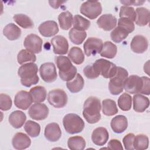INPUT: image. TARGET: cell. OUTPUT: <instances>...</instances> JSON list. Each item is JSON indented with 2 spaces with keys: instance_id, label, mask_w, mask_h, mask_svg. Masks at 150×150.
Returning <instances> with one entry per match:
<instances>
[{
  "instance_id": "681fc988",
  "label": "cell",
  "mask_w": 150,
  "mask_h": 150,
  "mask_svg": "<svg viewBox=\"0 0 150 150\" xmlns=\"http://www.w3.org/2000/svg\"><path fill=\"white\" fill-rule=\"evenodd\" d=\"M121 4H123L125 6H129V5H134V6H138L141 5L143 4L145 1H120Z\"/></svg>"
},
{
  "instance_id": "30bf717a",
  "label": "cell",
  "mask_w": 150,
  "mask_h": 150,
  "mask_svg": "<svg viewBox=\"0 0 150 150\" xmlns=\"http://www.w3.org/2000/svg\"><path fill=\"white\" fill-rule=\"evenodd\" d=\"M102 40L98 38L91 37L88 38L84 42L83 48L86 56H95L100 53L103 47Z\"/></svg>"
},
{
  "instance_id": "4fadbf2b",
  "label": "cell",
  "mask_w": 150,
  "mask_h": 150,
  "mask_svg": "<svg viewBox=\"0 0 150 150\" xmlns=\"http://www.w3.org/2000/svg\"><path fill=\"white\" fill-rule=\"evenodd\" d=\"M141 77L137 75H131L128 77L125 82L124 88L130 94H139L142 87Z\"/></svg>"
},
{
  "instance_id": "8fae6325",
  "label": "cell",
  "mask_w": 150,
  "mask_h": 150,
  "mask_svg": "<svg viewBox=\"0 0 150 150\" xmlns=\"http://www.w3.org/2000/svg\"><path fill=\"white\" fill-rule=\"evenodd\" d=\"M49 108L43 103H35L31 105L28 110L29 115L31 118L37 121L46 119L49 114Z\"/></svg>"
},
{
  "instance_id": "44dd1931",
  "label": "cell",
  "mask_w": 150,
  "mask_h": 150,
  "mask_svg": "<svg viewBox=\"0 0 150 150\" xmlns=\"http://www.w3.org/2000/svg\"><path fill=\"white\" fill-rule=\"evenodd\" d=\"M12 144L15 149L22 150L29 147L31 144V140L26 134L17 132L12 138Z\"/></svg>"
},
{
  "instance_id": "bcb514c9",
  "label": "cell",
  "mask_w": 150,
  "mask_h": 150,
  "mask_svg": "<svg viewBox=\"0 0 150 150\" xmlns=\"http://www.w3.org/2000/svg\"><path fill=\"white\" fill-rule=\"evenodd\" d=\"M135 138V135L132 133H129L127 134L122 139V142L124 148L127 150H133L134 148V140Z\"/></svg>"
},
{
  "instance_id": "7dc6e473",
  "label": "cell",
  "mask_w": 150,
  "mask_h": 150,
  "mask_svg": "<svg viewBox=\"0 0 150 150\" xmlns=\"http://www.w3.org/2000/svg\"><path fill=\"white\" fill-rule=\"evenodd\" d=\"M142 80V87L139 94L149 95L150 94V79L148 77H141Z\"/></svg>"
},
{
  "instance_id": "2e32d148",
  "label": "cell",
  "mask_w": 150,
  "mask_h": 150,
  "mask_svg": "<svg viewBox=\"0 0 150 150\" xmlns=\"http://www.w3.org/2000/svg\"><path fill=\"white\" fill-rule=\"evenodd\" d=\"M38 30L41 35L44 37H52L59 32L57 23L54 21H47L42 23Z\"/></svg>"
},
{
  "instance_id": "7bdbcfd3",
  "label": "cell",
  "mask_w": 150,
  "mask_h": 150,
  "mask_svg": "<svg viewBox=\"0 0 150 150\" xmlns=\"http://www.w3.org/2000/svg\"><path fill=\"white\" fill-rule=\"evenodd\" d=\"M118 26L124 29L128 33L132 32L135 29L134 22L129 19L120 18L118 21Z\"/></svg>"
},
{
  "instance_id": "d4e9b609",
  "label": "cell",
  "mask_w": 150,
  "mask_h": 150,
  "mask_svg": "<svg viewBox=\"0 0 150 150\" xmlns=\"http://www.w3.org/2000/svg\"><path fill=\"white\" fill-rule=\"evenodd\" d=\"M135 13L136 17L135 22L137 25L144 26L149 23L150 13L148 9L144 7L137 8L135 10Z\"/></svg>"
},
{
  "instance_id": "603a6c76",
  "label": "cell",
  "mask_w": 150,
  "mask_h": 150,
  "mask_svg": "<svg viewBox=\"0 0 150 150\" xmlns=\"http://www.w3.org/2000/svg\"><path fill=\"white\" fill-rule=\"evenodd\" d=\"M149 105V98L141 94H136L133 97V108L137 112H143Z\"/></svg>"
},
{
  "instance_id": "ee69618b",
  "label": "cell",
  "mask_w": 150,
  "mask_h": 150,
  "mask_svg": "<svg viewBox=\"0 0 150 150\" xmlns=\"http://www.w3.org/2000/svg\"><path fill=\"white\" fill-rule=\"evenodd\" d=\"M12 101L11 97L4 93L0 94V109L2 111H8L11 109Z\"/></svg>"
},
{
  "instance_id": "c3c4849f",
  "label": "cell",
  "mask_w": 150,
  "mask_h": 150,
  "mask_svg": "<svg viewBox=\"0 0 150 150\" xmlns=\"http://www.w3.org/2000/svg\"><path fill=\"white\" fill-rule=\"evenodd\" d=\"M107 148L109 149H114V150H122L123 148L121 142L117 139H111L108 143Z\"/></svg>"
},
{
  "instance_id": "836d02e7",
  "label": "cell",
  "mask_w": 150,
  "mask_h": 150,
  "mask_svg": "<svg viewBox=\"0 0 150 150\" xmlns=\"http://www.w3.org/2000/svg\"><path fill=\"white\" fill-rule=\"evenodd\" d=\"M13 18L15 22L22 28L30 29L34 26V24L32 19L25 14H16L13 16Z\"/></svg>"
},
{
  "instance_id": "277c9868",
  "label": "cell",
  "mask_w": 150,
  "mask_h": 150,
  "mask_svg": "<svg viewBox=\"0 0 150 150\" xmlns=\"http://www.w3.org/2000/svg\"><path fill=\"white\" fill-rule=\"evenodd\" d=\"M128 77V73L125 69L117 67L115 74L110 79L108 83V88L111 94L118 95L122 92Z\"/></svg>"
},
{
  "instance_id": "f6af8a7d",
  "label": "cell",
  "mask_w": 150,
  "mask_h": 150,
  "mask_svg": "<svg viewBox=\"0 0 150 150\" xmlns=\"http://www.w3.org/2000/svg\"><path fill=\"white\" fill-rule=\"evenodd\" d=\"M83 73L87 78L90 79H96L100 76V73L93 64L86 66L83 69Z\"/></svg>"
},
{
  "instance_id": "9a60e30c",
  "label": "cell",
  "mask_w": 150,
  "mask_h": 150,
  "mask_svg": "<svg viewBox=\"0 0 150 150\" xmlns=\"http://www.w3.org/2000/svg\"><path fill=\"white\" fill-rule=\"evenodd\" d=\"M51 43L53 47V52L57 54H65L69 50L67 40L63 36L57 35L51 39Z\"/></svg>"
},
{
  "instance_id": "7a4b0ae2",
  "label": "cell",
  "mask_w": 150,
  "mask_h": 150,
  "mask_svg": "<svg viewBox=\"0 0 150 150\" xmlns=\"http://www.w3.org/2000/svg\"><path fill=\"white\" fill-rule=\"evenodd\" d=\"M38 71V66L33 62L22 64L18 69V74L21 77V84L26 87L36 84L39 79L37 75Z\"/></svg>"
},
{
  "instance_id": "d590c367",
  "label": "cell",
  "mask_w": 150,
  "mask_h": 150,
  "mask_svg": "<svg viewBox=\"0 0 150 150\" xmlns=\"http://www.w3.org/2000/svg\"><path fill=\"white\" fill-rule=\"evenodd\" d=\"M17 60L20 64H23L27 62H35L36 60V56L35 53L30 51L27 49H22L17 55Z\"/></svg>"
},
{
  "instance_id": "484cf974",
  "label": "cell",
  "mask_w": 150,
  "mask_h": 150,
  "mask_svg": "<svg viewBox=\"0 0 150 150\" xmlns=\"http://www.w3.org/2000/svg\"><path fill=\"white\" fill-rule=\"evenodd\" d=\"M4 35L10 40L19 39L21 35V29L15 24L10 23L6 25L3 29Z\"/></svg>"
},
{
  "instance_id": "ffe728a7",
  "label": "cell",
  "mask_w": 150,
  "mask_h": 150,
  "mask_svg": "<svg viewBox=\"0 0 150 150\" xmlns=\"http://www.w3.org/2000/svg\"><path fill=\"white\" fill-rule=\"evenodd\" d=\"M109 138L108 132L104 127H98L94 129L91 134V139L93 142L97 146H103L105 145Z\"/></svg>"
},
{
  "instance_id": "d6986e66",
  "label": "cell",
  "mask_w": 150,
  "mask_h": 150,
  "mask_svg": "<svg viewBox=\"0 0 150 150\" xmlns=\"http://www.w3.org/2000/svg\"><path fill=\"white\" fill-rule=\"evenodd\" d=\"M117 20L111 14H104L97 21L98 27L105 31H109L114 29L117 25Z\"/></svg>"
},
{
  "instance_id": "8992f818",
  "label": "cell",
  "mask_w": 150,
  "mask_h": 150,
  "mask_svg": "<svg viewBox=\"0 0 150 150\" xmlns=\"http://www.w3.org/2000/svg\"><path fill=\"white\" fill-rule=\"evenodd\" d=\"M98 72L105 79H111L116 73L117 67L113 63L104 59H99L93 64Z\"/></svg>"
},
{
  "instance_id": "ba28073f",
  "label": "cell",
  "mask_w": 150,
  "mask_h": 150,
  "mask_svg": "<svg viewBox=\"0 0 150 150\" xmlns=\"http://www.w3.org/2000/svg\"><path fill=\"white\" fill-rule=\"evenodd\" d=\"M47 101L54 108H63L67 103V96L66 92L62 89H54L49 92Z\"/></svg>"
},
{
  "instance_id": "3957f363",
  "label": "cell",
  "mask_w": 150,
  "mask_h": 150,
  "mask_svg": "<svg viewBox=\"0 0 150 150\" xmlns=\"http://www.w3.org/2000/svg\"><path fill=\"white\" fill-rule=\"evenodd\" d=\"M55 62L59 69V74L63 81L73 80L77 74V68L73 66L68 57L59 56L55 57Z\"/></svg>"
},
{
  "instance_id": "ac0fdd59",
  "label": "cell",
  "mask_w": 150,
  "mask_h": 150,
  "mask_svg": "<svg viewBox=\"0 0 150 150\" xmlns=\"http://www.w3.org/2000/svg\"><path fill=\"white\" fill-rule=\"evenodd\" d=\"M45 138L50 142L58 141L62 136V131L58 124L52 122L47 124L45 129Z\"/></svg>"
},
{
  "instance_id": "52a82bcc",
  "label": "cell",
  "mask_w": 150,
  "mask_h": 150,
  "mask_svg": "<svg viewBox=\"0 0 150 150\" xmlns=\"http://www.w3.org/2000/svg\"><path fill=\"white\" fill-rule=\"evenodd\" d=\"M102 12L101 3L98 1H86L80 7V12L90 19L97 18Z\"/></svg>"
},
{
  "instance_id": "7c38bea8",
  "label": "cell",
  "mask_w": 150,
  "mask_h": 150,
  "mask_svg": "<svg viewBox=\"0 0 150 150\" xmlns=\"http://www.w3.org/2000/svg\"><path fill=\"white\" fill-rule=\"evenodd\" d=\"M43 40L36 34L27 35L24 40L23 45L25 48L33 53H39L42 51Z\"/></svg>"
},
{
  "instance_id": "1f68e13d",
  "label": "cell",
  "mask_w": 150,
  "mask_h": 150,
  "mask_svg": "<svg viewBox=\"0 0 150 150\" xmlns=\"http://www.w3.org/2000/svg\"><path fill=\"white\" fill-rule=\"evenodd\" d=\"M118 111L115 102L111 99L104 100L102 102V112L107 116H112Z\"/></svg>"
},
{
  "instance_id": "9c48e42d",
  "label": "cell",
  "mask_w": 150,
  "mask_h": 150,
  "mask_svg": "<svg viewBox=\"0 0 150 150\" xmlns=\"http://www.w3.org/2000/svg\"><path fill=\"white\" fill-rule=\"evenodd\" d=\"M39 73L42 80L46 83H52L57 79V74L56 66L51 62L45 63L41 64Z\"/></svg>"
},
{
  "instance_id": "d6a6232c",
  "label": "cell",
  "mask_w": 150,
  "mask_h": 150,
  "mask_svg": "<svg viewBox=\"0 0 150 150\" xmlns=\"http://www.w3.org/2000/svg\"><path fill=\"white\" fill-rule=\"evenodd\" d=\"M67 146L71 150H83L86 147V141L81 136L71 137L67 141Z\"/></svg>"
},
{
  "instance_id": "83f0119b",
  "label": "cell",
  "mask_w": 150,
  "mask_h": 150,
  "mask_svg": "<svg viewBox=\"0 0 150 150\" xmlns=\"http://www.w3.org/2000/svg\"><path fill=\"white\" fill-rule=\"evenodd\" d=\"M29 93L32 97L33 102L36 103H39L43 102L47 96V93L45 88L41 86H38L32 87Z\"/></svg>"
},
{
  "instance_id": "7402d4cb",
  "label": "cell",
  "mask_w": 150,
  "mask_h": 150,
  "mask_svg": "<svg viewBox=\"0 0 150 150\" xmlns=\"http://www.w3.org/2000/svg\"><path fill=\"white\" fill-rule=\"evenodd\" d=\"M110 125L112 130L115 133L120 134L127 129L128 127V120L125 116L118 115L111 120Z\"/></svg>"
},
{
  "instance_id": "f35d334b",
  "label": "cell",
  "mask_w": 150,
  "mask_h": 150,
  "mask_svg": "<svg viewBox=\"0 0 150 150\" xmlns=\"http://www.w3.org/2000/svg\"><path fill=\"white\" fill-rule=\"evenodd\" d=\"M134 148L137 150H144L148 148L149 139L144 134H138L135 136L134 140Z\"/></svg>"
},
{
  "instance_id": "5b68a950",
  "label": "cell",
  "mask_w": 150,
  "mask_h": 150,
  "mask_svg": "<svg viewBox=\"0 0 150 150\" xmlns=\"http://www.w3.org/2000/svg\"><path fill=\"white\" fill-rule=\"evenodd\" d=\"M63 124L66 131L70 134L81 132L85 126L83 119L77 114H67L63 119Z\"/></svg>"
},
{
  "instance_id": "5bb4252c",
  "label": "cell",
  "mask_w": 150,
  "mask_h": 150,
  "mask_svg": "<svg viewBox=\"0 0 150 150\" xmlns=\"http://www.w3.org/2000/svg\"><path fill=\"white\" fill-rule=\"evenodd\" d=\"M33 102L32 97L29 93L26 91L21 90L16 93L14 98L15 106L21 110H27Z\"/></svg>"
},
{
  "instance_id": "f907efd6",
  "label": "cell",
  "mask_w": 150,
  "mask_h": 150,
  "mask_svg": "<svg viewBox=\"0 0 150 150\" xmlns=\"http://www.w3.org/2000/svg\"><path fill=\"white\" fill-rule=\"evenodd\" d=\"M64 2H66V1H49V3L50 6H52L54 9H57L60 6V5H62Z\"/></svg>"
},
{
  "instance_id": "6da1fadb",
  "label": "cell",
  "mask_w": 150,
  "mask_h": 150,
  "mask_svg": "<svg viewBox=\"0 0 150 150\" xmlns=\"http://www.w3.org/2000/svg\"><path fill=\"white\" fill-rule=\"evenodd\" d=\"M100 100L93 96L87 98L83 105V115L90 124H94L101 119Z\"/></svg>"
},
{
  "instance_id": "f1b7e54d",
  "label": "cell",
  "mask_w": 150,
  "mask_h": 150,
  "mask_svg": "<svg viewBox=\"0 0 150 150\" xmlns=\"http://www.w3.org/2000/svg\"><path fill=\"white\" fill-rule=\"evenodd\" d=\"M117 52V47L116 45L110 41H106L103 43L100 54L101 56L108 59H112L115 56Z\"/></svg>"
},
{
  "instance_id": "e0dca14e",
  "label": "cell",
  "mask_w": 150,
  "mask_h": 150,
  "mask_svg": "<svg viewBox=\"0 0 150 150\" xmlns=\"http://www.w3.org/2000/svg\"><path fill=\"white\" fill-rule=\"evenodd\" d=\"M131 49L134 53H143L148 47V42L147 39L140 35L135 36L130 43Z\"/></svg>"
},
{
  "instance_id": "8d00e7d4",
  "label": "cell",
  "mask_w": 150,
  "mask_h": 150,
  "mask_svg": "<svg viewBox=\"0 0 150 150\" xmlns=\"http://www.w3.org/2000/svg\"><path fill=\"white\" fill-rule=\"evenodd\" d=\"M69 36L73 43L80 45L87 37V33L85 31H80L73 28L69 32Z\"/></svg>"
},
{
  "instance_id": "74e56055",
  "label": "cell",
  "mask_w": 150,
  "mask_h": 150,
  "mask_svg": "<svg viewBox=\"0 0 150 150\" xmlns=\"http://www.w3.org/2000/svg\"><path fill=\"white\" fill-rule=\"evenodd\" d=\"M24 129L29 136L35 138L39 136L40 132V125L33 121L28 120L26 122Z\"/></svg>"
},
{
  "instance_id": "4dcf8cb0",
  "label": "cell",
  "mask_w": 150,
  "mask_h": 150,
  "mask_svg": "<svg viewBox=\"0 0 150 150\" xmlns=\"http://www.w3.org/2000/svg\"><path fill=\"white\" fill-rule=\"evenodd\" d=\"M68 57L76 64L83 63L85 59L82 50L79 47H72L68 53Z\"/></svg>"
},
{
  "instance_id": "e575fe53",
  "label": "cell",
  "mask_w": 150,
  "mask_h": 150,
  "mask_svg": "<svg viewBox=\"0 0 150 150\" xmlns=\"http://www.w3.org/2000/svg\"><path fill=\"white\" fill-rule=\"evenodd\" d=\"M73 28L77 30L85 31L89 28L90 22L80 15H76L73 17Z\"/></svg>"
},
{
  "instance_id": "4316f807",
  "label": "cell",
  "mask_w": 150,
  "mask_h": 150,
  "mask_svg": "<svg viewBox=\"0 0 150 150\" xmlns=\"http://www.w3.org/2000/svg\"><path fill=\"white\" fill-rule=\"evenodd\" d=\"M84 85V80L83 77L79 73H77L75 77L69 81H67L66 86L69 90L73 93H76L80 91Z\"/></svg>"
},
{
  "instance_id": "f546056e",
  "label": "cell",
  "mask_w": 150,
  "mask_h": 150,
  "mask_svg": "<svg viewBox=\"0 0 150 150\" xmlns=\"http://www.w3.org/2000/svg\"><path fill=\"white\" fill-rule=\"evenodd\" d=\"M73 19V15L70 12L65 11L60 13L58 16V21L61 29L66 30L71 28Z\"/></svg>"
},
{
  "instance_id": "cb8c5ba5",
  "label": "cell",
  "mask_w": 150,
  "mask_h": 150,
  "mask_svg": "<svg viewBox=\"0 0 150 150\" xmlns=\"http://www.w3.org/2000/svg\"><path fill=\"white\" fill-rule=\"evenodd\" d=\"M26 120L25 114L22 111H14L9 116V124L15 128H20L23 126Z\"/></svg>"
},
{
  "instance_id": "ab89813d",
  "label": "cell",
  "mask_w": 150,
  "mask_h": 150,
  "mask_svg": "<svg viewBox=\"0 0 150 150\" xmlns=\"http://www.w3.org/2000/svg\"><path fill=\"white\" fill-rule=\"evenodd\" d=\"M118 105L119 108L122 111H129L131 108L132 97L126 93L122 94L118 100Z\"/></svg>"
},
{
  "instance_id": "60d3db41",
  "label": "cell",
  "mask_w": 150,
  "mask_h": 150,
  "mask_svg": "<svg viewBox=\"0 0 150 150\" xmlns=\"http://www.w3.org/2000/svg\"><path fill=\"white\" fill-rule=\"evenodd\" d=\"M128 33L123 28L117 26L110 33L111 39L115 43H120L128 35Z\"/></svg>"
},
{
  "instance_id": "b9f144b4",
  "label": "cell",
  "mask_w": 150,
  "mask_h": 150,
  "mask_svg": "<svg viewBox=\"0 0 150 150\" xmlns=\"http://www.w3.org/2000/svg\"><path fill=\"white\" fill-rule=\"evenodd\" d=\"M119 16L120 18H128L134 22L136 17L135 10L133 7L122 6L120 8Z\"/></svg>"
}]
</instances>
